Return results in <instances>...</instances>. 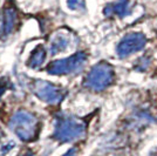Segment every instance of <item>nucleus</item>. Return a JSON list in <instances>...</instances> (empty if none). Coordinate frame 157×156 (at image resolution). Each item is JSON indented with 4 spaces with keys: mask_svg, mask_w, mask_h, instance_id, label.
<instances>
[{
    "mask_svg": "<svg viewBox=\"0 0 157 156\" xmlns=\"http://www.w3.org/2000/svg\"><path fill=\"white\" fill-rule=\"evenodd\" d=\"M10 127L21 141H26V142L33 141L38 136V131H39V124L36 119L32 114L26 111L17 113L12 119Z\"/></svg>",
    "mask_w": 157,
    "mask_h": 156,
    "instance_id": "1",
    "label": "nucleus"
},
{
    "mask_svg": "<svg viewBox=\"0 0 157 156\" xmlns=\"http://www.w3.org/2000/svg\"><path fill=\"white\" fill-rule=\"evenodd\" d=\"M114 80V71L109 64L101 62L93 67L86 76L85 85L95 92L105 89Z\"/></svg>",
    "mask_w": 157,
    "mask_h": 156,
    "instance_id": "2",
    "label": "nucleus"
},
{
    "mask_svg": "<svg viewBox=\"0 0 157 156\" xmlns=\"http://www.w3.org/2000/svg\"><path fill=\"white\" fill-rule=\"evenodd\" d=\"M85 133V124L73 117H66L58 121L54 130V137L61 142H68L81 137Z\"/></svg>",
    "mask_w": 157,
    "mask_h": 156,
    "instance_id": "3",
    "label": "nucleus"
},
{
    "mask_svg": "<svg viewBox=\"0 0 157 156\" xmlns=\"http://www.w3.org/2000/svg\"><path fill=\"white\" fill-rule=\"evenodd\" d=\"M86 61L85 53H76L69 58L61 59L52 62L48 66L47 71L52 75H63V74H71L75 73L83 67Z\"/></svg>",
    "mask_w": 157,
    "mask_h": 156,
    "instance_id": "4",
    "label": "nucleus"
},
{
    "mask_svg": "<svg viewBox=\"0 0 157 156\" xmlns=\"http://www.w3.org/2000/svg\"><path fill=\"white\" fill-rule=\"evenodd\" d=\"M147 44V39L141 33H129L118 42L117 54L121 58H125L134 53L142 51Z\"/></svg>",
    "mask_w": 157,
    "mask_h": 156,
    "instance_id": "5",
    "label": "nucleus"
},
{
    "mask_svg": "<svg viewBox=\"0 0 157 156\" xmlns=\"http://www.w3.org/2000/svg\"><path fill=\"white\" fill-rule=\"evenodd\" d=\"M34 92L41 100L48 103H58L63 98V93L58 86H54L49 82L39 81L34 86Z\"/></svg>",
    "mask_w": 157,
    "mask_h": 156,
    "instance_id": "6",
    "label": "nucleus"
},
{
    "mask_svg": "<svg viewBox=\"0 0 157 156\" xmlns=\"http://www.w3.org/2000/svg\"><path fill=\"white\" fill-rule=\"evenodd\" d=\"M105 13L107 15H117L120 18H123L125 15L130 14L129 0H118L116 2H113L105 7Z\"/></svg>",
    "mask_w": 157,
    "mask_h": 156,
    "instance_id": "7",
    "label": "nucleus"
},
{
    "mask_svg": "<svg viewBox=\"0 0 157 156\" xmlns=\"http://www.w3.org/2000/svg\"><path fill=\"white\" fill-rule=\"evenodd\" d=\"M17 21V13L13 7H8L4 12V21H2V31L5 34L10 33L13 29Z\"/></svg>",
    "mask_w": 157,
    "mask_h": 156,
    "instance_id": "8",
    "label": "nucleus"
},
{
    "mask_svg": "<svg viewBox=\"0 0 157 156\" xmlns=\"http://www.w3.org/2000/svg\"><path fill=\"white\" fill-rule=\"evenodd\" d=\"M45 58H46L45 48L41 47V46H38L32 53V57H31V60H29V66L38 67L45 61Z\"/></svg>",
    "mask_w": 157,
    "mask_h": 156,
    "instance_id": "9",
    "label": "nucleus"
},
{
    "mask_svg": "<svg viewBox=\"0 0 157 156\" xmlns=\"http://www.w3.org/2000/svg\"><path fill=\"white\" fill-rule=\"evenodd\" d=\"M68 45V39L63 37V35H59V37H55L53 39L52 44H51V49H52V53L55 54V53L60 52V51H63L66 47Z\"/></svg>",
    "mask_w": 157,
    "mask_h": 156,
    "instance_id": "10",
    "label": "nucleus"
},
{
    "mask_svg": "<svg viewBox=\"0 0 157 156\" xmlns=\"http://www.w3.org/2000/svg\"><path fill=\"white\" fill-rule=\"evenodd\" d=\"M81 0H68V6L71 7L72 10H76L78 7L81 6Z\"/></svg>",
    "mask_w": 157,
    "mask_h": 156,
    "instance_id": "11",
    "label": "nucleus"
},
{
    "mask_svg": "<svg viewBox=\"0 0 157 156\" xmlns=\"http://www.w3.org/2000/svg\"><path fill=\"white\" fill-rule=\"evenodd\" d=\"M6 89V84H4V80L0 82V98H1V95H2V93L5 92Z\"/></svg>",
    "mask_w": 157,
    "mask_h": 156,
    "instance_id": "12",
    "label": "nucleus"
},
{
    "mask_svg": "<svg viewBox=\"0 0 157 156\" xmlns=\"http://www.w3.org/2000/svg\"><path fill=\"white\" fill-rule=\"evenodd\" d=\"M75 154H76V149H75V148H73V149L68 150L63 156H75Z\"/></svg>",
    "mask_w": 157,
    "mask_h": 156,
    "instance_id": "13",
    "label": "nucleus"
}]
</instances>
